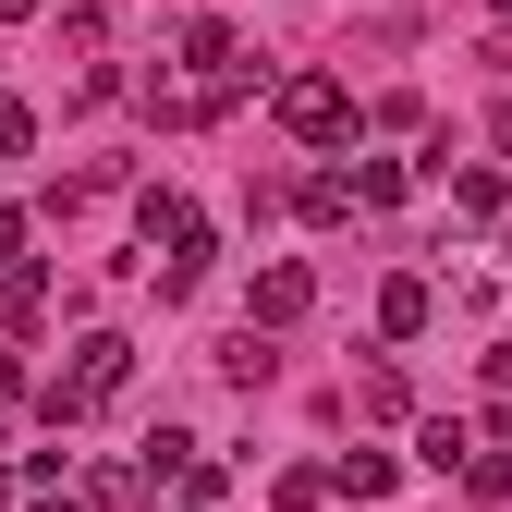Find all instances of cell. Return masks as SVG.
Returning <instances> with one entry per match:
<instances>
[{"label":"cell","mask_w":512,"mask_h":512,"mask_svg":"<svg viewBox=\"0 0 512 512\" xmlns=\"http://www.w3.org/2000/svg\"><path fill=\"white\" fill-rule=\"evenodd\" d=\"M269 110H281V135L330 147L342 122H354V86H342V74H281V86H269Z\"/></svg>","instance_id":"6da1fadb"},{"label":"cell","mask_w":512,"mask_h":512,"mask_svg":"<svg viewBox=\"0 0 512 512\" xmlns=\"http://www.w3.org/2000/svg\"><path fill=\"white\" fill-rule=\"evenodd\" d=\"M305 305H317V269H305V256H269V269H256V305H244V317H256V330H293Z\"/></svg>","instance_id":"7a4b0ae2"},{"label":"cell","mask_w":512,"mask_h":512,"mask_svg":"<svg viewBox=\"0 0 512 512\" xmlns=\"http://www.w3.org/2000/svg\"><path fill=\"white\" fill-rule=\"evenodd\" d=\"M74 391L86 403H122V391H135V342H122V330H86L74 342Z\"/></svg>","instance_id":"3957f363"},{"label":"cell","mask_w":512,"mask_h":512,"mask_svg":"<svg viewBox=\"0 0 512 512\" xmlns=\"http://www.w3.org/2000/svg\"><path fill=\"white\" fill-rule=\"evenodd\" d=\"M135 232H147V256H171V244H196L208 220H196V208H183V196H171V183H147V196H135Z\"/></svg>","instance_id":"277c9868"},{"label":"cell","mask_w":512,"mask_h":512,"mask_svg":"<svg viewBox=\"0 0 512 512\" xmlns=\"http://www.w3.org/2000/svg\"><path fill=\"white\" fill-rule=\"evenodd\" d=\"M98 512H159V464L147 452H110L98 464Z\"/></svg>","instance_id":"5b68a950"},{"label":"cell","mask_w":512,"mask_h":512,"mask_svg":"<svg viewBox=\"0 0 512 512\" xmlns=\"http://www.w3.org/2000/svg\"><path fill=\"white\" fill-rule=\"evenodd\" d=\"M293 208H305L317 232H342V220H354L366 196H354V171H305V183H293Z\"/></svg>","instance_id":"8992f818"},{"label":"cell","mask_w":512,"mask_h":512,"mask_svg":"<svg viewBox=\"0 0 512 512\" xmlns=\"http://www.w3.org/2000/svg\"><path fill=\"white\" fill-rule=\"evenodd\" d=\"M415 464H427V476H464V464H476V427H464V415H427V427H415Z\"/></svg>","instance_id":"52a82bcc"},{"label":"cell","mask_w":512,"mask_h":512,"mask_svg":"<svg viewBox=\"0 0 512 512\" xmlns=\"http://www.w3.org/2000/svg\"><path fill=\"white\" fill-rule=\"evenodd\" d=\"M220 378H232V391H269V378H281V354H269V330H256V317L220 342Z\"/></svg>","instance_id":"ba28073f"},{"label":"cell","mask_w":512,"mask_h":512,"mask_svg":"<svg viewBox=\"0 0 512 512\" xmlns=\"http://www.w3.org/2000/svg\"><path fill=\"white\" fill-rule=\"evenodd\" d=\"M37 317H49V269L13 256V269H0V330H37Z\"/></svg>","instance_id":"9c48e42d"},{"label":"cell","mask_w":512,"mask_h":512,"mask_svg":"<svg viewBox=\"0 0 512 512\" xmlns=\"http://www.w3.org/2000/svg\"><path fill=\"white\" fill-rule=\"evenodd\" d=\"M427 317H439V293H427V281H391V293H378V330H391V342H415Z\"/></svg>","instance_id":"30bf717a"},{"label":"cell","mask_w":512,"mask_h":512,"mask_svg":"<svg viewBox=\"0 0 512 512\" xmlns=\"http://www.w3.org/2000/svg\"><path fill=\"white\" fill-rule=\"evenodd\" d=\"M439 183H452V220H464V232L500 220V171H439Z\"/></svg>","instance_id":"8fae6325"},{"label":"cell","mask_w":512,"mask_h":512,"mask_svg":"<svg viewBox=\"0 0 512 512\" xmlns=\"http://www.w3.org/2000/svg\"><path fill=\"white\" fill-rule=\"evenodd\" d=\"M330 488H342V500H391V452H342Z\"/></svg>","instance_id":"7c38bea8"},{"label":"cell","mask_w":512,"mask_h":512,"mask_svg":"<svg viewBox=\"0 0 512 512\" xmlns=\"http://www.w3.org/2000/svg\"><path fill=\"white\" fill-rule=\"evenodd\" d=\"M183 61H196V74H220V61H244V49H232L220 13H196V25H183Z\"/></svg>","instance_id":"4fadbf2b"},{"label":"cell","mask_w":512,"mask_h":512,"mask_svg":"<svg viewBox=\"0 0 512 512\" xmlns=\"http://www.w3.org/2000/svg\"><path fill=\"white\" fill-rule=\"evenodd\" d=\"M354 403H366L378 427H403V415H415V403H403V378H391V366H366V391H354Z\"/></svg>","instance_id":"5bb4252c"},{"label":"cell","mask_w":512,"mask_h":512,"mask_svg":"<svg viewBox=\"0 0 512 512\" xmlns=\"http://www.w3.org/2000/svg\"><path fill=\"white\" fill-rule=\"evenodd\" d=\"M269 500H281V512H317V500H330V464H293V476H281Z\"/></svg>","instance_id":"9a60e30c"},{"label":"cell","mask_w":512,"mask_h":512,"mask_svg":"<svg viewBox=\"0 0 512 512\" xmlns=\"http://www.w3.org/2000/svg\"><path fill=\"white\" fill-rule=\"evenodd\" d=\"M25 147H37V110H25V98H0V159H25Z\"/></svg>","instance_id":"2e32d148"},{"label":"cell","mask_w":512,"mask_h":512,"mask_svg":"<svg viewBox=\"0 0 512 512\" xmlns=\"http://www.w3.org/2000/svg\"><path fill=\"white\" fill-rule=\"evenodd\" d=\"M13 256H25V220H13V208H0V269H13Z\"/></svg>","instance_id":"e0dca14e"},{"label":"cell","mask_w":512,"mask_h":512,"mask_svg":"<svg viewBox=\"0 0 512 512\" xmlns=\"http://www.w3.org/2000/svg\"><path fill=\"white\" fill-rule=\"evenodd\" d=\"M25 512H86V500H74V488H37V500H25Z\"/></svg>","instance_id":"ac0fdd59"},{"label":"cell","mask_w":512,"mask_h":512,"mask_svg":"<svg viewBox=\"0 0 512 512\" xmlns=\"http://www.w3.org/2000/svg\"><path fill=\"white\" fill-rule=\"evenodd\" d=\"M37 13H49V0H0V25H37Z\"/></svg>","instance_id":"d6986e66"},{"label":"cell","mask_w":512,"mask_h":512,"mask_svg":"<svg viewBox=\"0 0 512 512\" xmlns=\"http://www.w3.org/2000/svg\"><path fill=\"white\" fill-rule=\"evenodd\" d=\"M488 135H500V159H512V98H500V122H488Z\"/></svg>","instance_id":"ffe728a7"},{"label":"cell","mask_w":512,"mask_h":512,"mask_svg":"<svg viewBox=\"0 0 512 512\" xmlns=\"http://www.w3.org/2000/svg\"><path fill=\"white\" fill-rule=\"evenodd\" d=\"M488 13H500V25H512V0H488Z\"/></svg>","instance_id":"44dd1931"}]
</instances>
